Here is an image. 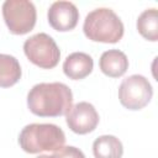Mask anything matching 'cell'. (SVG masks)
<instances>
[{"label":"cell","mask_w":158,"mask_h":158,"mask_svg":"<svg viewBox=\"0 0 158 158\" xmlns=\"http://www.w3.org/2000/svg\"><path fill=\"white\" fill-rule=\"evenodd\" d=\"M73 94L64 83H40L27 94L30 111L40 117H58L65 115L73 106Z\"/></svg>","instance_id":"1"},{"label":"cell","mask_w":158,"mask_h":158,"mask_svg":"<svg viewBox=\"0 0 158 158\" xmlns=\"http://www.w3.org/2000/svg\"><path fill=\"white\" fill-rule=\"evenodd\" d=\"M65 143L63 130L53 123H30L19 135L20 147L30 154L44 151L56 152Z\"/></svg>","instance_id":"2"},{"label":"cell","mask_w":158,"mask_h":158,"mask_svg":"<svg viewBox=\"0 0 158 158\" xmlns=\"http://www.w3.org/2000/svg\"><path fill=\"white\" fill-rule=\"evenodd\" d=\"M83 31L90 41L116 43L122 38L125 27L114 10L98 7L85 16Z\"/></svg>","instance_id":"3"},{"label":"cell","mask_w":158,"mask_h":158,"mask_svg":"<svg viewBox=\"0 0 158 158\" xmlns=\"http://www.w3.org/2000/svg\"><path fill=\"white\" fill-rule=\"evenodd\" d=\"M23 52L31 63L42 69L54 68L60 58V51L56 41L44 32L27 38L23 43Z\"/></svg>","instance_id":"4"},{"label":"cell","mask_w":158,"mask_h":158,"mask_svg":"<svg viewBox=\"0 0 158 158\" xmlns=\"http://www.w3.org/2000/svg\"><path fill=\"white\" fill-rule=\"evenodd\" d=\"M2 16L9 31L14 35L28 33L37 20L36 7L30 0H6L2 4Z\"/></svg>","instance_id":"5"},{"label":"cell","mask_w":158,"mask_h":158,"mask_svg":"<svg viewBox=\"0 0 158 158\" xmlns=\"http://www.w3.org/2000/svg\"><path fill=\"white\" fill-rule=\"evenodd\" d=\"M153 88L148 79L141 74L125 78L118 86V100L128 110H141L151 101Z\"/></svg>","instance_id":"6"},{"label":"cell","mask_w":158,"mask_h":158,"mask_svg":"<svg viewBox=\"0 0 158 158\" xmlns=\"http://www.w3.org/2000/svg\"><path fill=\"white\" fill-rule=\"evenodd\" d=\"M65 122L74 133L86 135L96 128L99 123V114L93 104L80 101L73 105L65 114Z\"/></svg>","instance_id":"7"},{"label":"cell","mask_w":158,"mask_h":158,"mask_svg":"<svg viewBox=\"0 0 158 158\" xmlns=\"http://www.w3.org/2000/svg\"><path fill=\"white\" fill-rule=\"evenodd\" d=\"M48 23L59 32L73 30L79 20L78 7L70 1H54L47 12Z\"/></svg>","instance_id":"8"},{"label":"cell","mask_w":158,"mask_h":158,"mask_svg":"<svg viewBox=\"0 0 158 158\" xmlns=\"http://www.w3.org/2000/svg\"><path fill=\"white\" fill-rule=\"evenodd\" d=\"M94 68L93 58L84 52H73L70 53L63 63L64 74L73 80H80L88 77Z\"/></svg>","instance_id":"9"},{"label":"cell","mask_w":158,"mask_h":158,"mask_svg":"<svg viewBox=\"0 0 158 158\" xmlns=\"http://www.w3.org/2000/svg\"><path fill=\"white\" fill-rule=\"evenodd\" d=\"M99 67L105 75L110 78H118L128 69V58L122 51L109 49L101 54Z\"/></svg>","instance_id":"10"},{"label":"cell","mask_w":158,"mask_h":158,"mask_svg":"<svg viewBox=\"0 0 158 158\" xmlns=\"http://www.w3.org/2000/svg\"><path fill=\"white\" fill-rule=\"evenodd\" d=\"M93 153L95 158H121L123 146L116 136L102 135L94 141Z\"/></svg>","instance_id":"11"},{"label":"cell","mask_w":158,"mask_h":158,"mask_svg":"<svg viewBox=\"0 0 158 158\" xmlns=\"http://www.w3.org/2000/svg\"><path fill=\"white\" fill-rule=\"evenodd\" d=\"M21 67L19 60L10 54L0 53V88H10L21 78Z\"/></svg>","instance_id":"12"},{"label":"cell","mask_w":158,"mask_h":158,"mask_svg":"<svg viewBox=\"0 0 158 158\" xmlns=\"http://www.w3.org/2000/svg\"><path fill=\"white\" fill-rule=\"evenodd\" d=\"M137 30L141 36L148 41H158V11L157 9L144 10L137 19Z\"/></svg>","instance_id":"13"},{"label":"cell","mask_w":158,"mask_h":158,"mask_svg":"<svg viewBox=\"0 0 158 158\" xmlns=\"http://www.w3.org/2000/svg\"><path fill=\"white\" fill-rule=\"evenodd\" d=\"M53 156L56 158H85L84 153L73 146H63L62 148H59L58 151H56L53 153Z\"/></svg>","instance_id":"14"},{"label":"cell","mask_w":158,"mask_h":158,"mask_svg":"<svg viewBox=\"0 0 158 158\" xmlns=\"http://www.w3.org/2000/svg\"><path fill=\"white\" fill-rule=\"evenodd\" d=\"M36 158H56L53 154L52 156H47V154H41V156H38V157H36Z\"/></svg>","instance_id":"15"}]
</instances>
